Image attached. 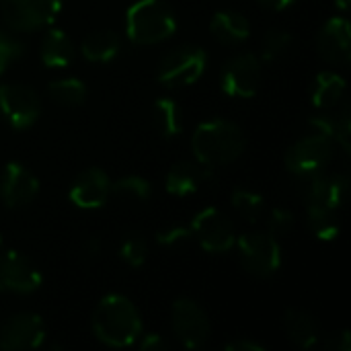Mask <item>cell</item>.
Instances as JSON below:
<instances>
[{"instance_id": "8992f818", "label": "cell", "mask_w": 351, "mask_h": 351, "mask_svg": "<svg viewBox=\"0 0 351 351\" xmlns=\"http://www.w3.org/2000/svg\"><path fill=\"white\" fill-rule=\"evenodd\" d=\"M62 0H0V12L12 31H37L56 21Z\"/></svg>"}, {"instance_id": "ab89813d", "label": "cell", "mask_w": 351, "mask_h": 351, "mask_svg": "<svg viewBox=\"0 0 351 351\" xmlns=\"http://www.w3.org/2000/svg\"><path fill=\"white\" fill-rule=\"evenodd\" d=\"M335 346V350L337 351H350L351 350V335L350 331H343L339 337H337V341L333 343Z\"/></svg>"}, {"instance_id": "52a82bcc", "label": "cell", "mask_w": 351, "mask_h": 351, "mask_svg": "<svg viewBox=\"0 0 351 351\" xmlns=\"http://www.w3.org/2000/svg\"><path fill=\"white\" fill-rule=\"evenodd\" d=\"M191 237L208 253H228L237 245V232L226 214L216 208H206L191 222Z\"/></svg>"}, {"instance_id": "3957f363", "label": "cell", "mask_w": 351, "mask_h": 351, "mask_svg": "<svg viewBox=\"0 0 351 351\" xmlns=\"http://www.w3.org/2000/svg\"><path fill=\"white\" fill-rule=\"evenodd\" d=\"M125 31L134 43L152 45L177 31V19L162 0H138L128 8Z\"/></svg>"}, {"instance_id": "f1b7e54d", "label": "cell", "mask_w": 351, "mask_h": 351, "mask_svg": "<svg viewBox=\"0 0 351 351\" xmlns=\"http://www.w3.org/2000/svg\"><path fill=\"white\" fill-rule=\"evenodd\" d=\"M150 183L144 177L138 175H128L115 183H111V193L130 199V202H146L150 197Z\"/></svg>"}, {"instance_id": "44dd1931", "label": "cell", "mask_w": 351, "mask_h": 351, "mask_svg": "<svg viewBox=\"0 0 351 351\" xmlns=\"http://www.w3.org/2000/svg\"><path fill=\"white\" fill-rule=\"evenodd\" d=\"M121 49V39L115 31L111 29H101V31H95L90 33L82 45H80V51L82 56L88 60V62H95V64H105V62H111Z\"/></svg>"}, {"instance_id": "60d3db41", "label": "cell", "mask_w": 351, "mask_h": 351, "mask_svg": "<svg viewBox=\"0 0 351 351\" xmlns=\"http://www.w3.org/2000/svg\"><path fill=\"white\" fill-rule=\"evenodd\" d=\"M350 2L351 0H335V4H337L341 10H348V8H350Z\"/></svg>"}, {"instance_id": "4fadbf2b", "label": "cell", "mask_w": 351, "mask_h": 351, "mask_svg": "<svg viewBox=\"0 0 351 351\" xmlns=\"http://www.w3.org/2000/svg\"><path fill=\"white\" fill-rule=\"evenodd\" d=\"M261 84V60L255 53H241L232 58L222 72V88L228 97L249 99Z\"/></svg>"}, {"instance_id": "9c48e42d", "label": "cell", "mask_w": 351, "mask_h": 351, "mask_svg": "<svg viewBox=\"0 0 351 351\" xmlns=\"http://www.w3.org/2000/svg\"><path fill=\"white\" fill-rule=\"evenodd\" d=\"M350 181L346 175H327L323 171L296 175V191L306 204H321L329 208H339L346 202Z\"/></svg>"}, {"instance_id": "d6986e66", "label": "cell", "mask_w": 351, "mask_h": 351, "mask_svg": "<svg viewBox=\"0 0 351 351\" xmlns=\"http://www.w3.org/2000/svg\"><path fill=\"white\" fill-rule=\"evenodd\" d=\"M210 31L220 43L237 45V43H243L249 39L251 25H249L247 16L237 10H220L212 16Z\"/></svg>"}, {"instance_id": "484cf974", "label": "cell", "mask_w": 351, "mask_h": 351, "mask_svg": "<svg viewBox=\"0 0 351 351\" xmlns=\"http://www.w3.org/2000/svg\"><path fill=\"white\" fill-rule=\"evenodd\" d=\"M49 97L60 105H82L86 99V86L78 78H62L49 84Z\"/></svg>"}, {"instance_id": "83f0119b", "label": "cell", "mask_w": 351, "mask_h": 351, "mask_svg": "<svg viewBox=\"0 0 351 351\" xmlns=\"http://www.w3.org/2000/svg\"><path fill=\"white\" fill-rule=\"evenodd\" d=\"M292 47V35L284 29H269L263 37V43H261V58L263 62L271 64V62H278L282 60Z\"/></svg>"}, {"instance_id": "ffe728a7", "label": "cell", "mask_w": 351, "mask_h": 351, "mask_svg": "<svg viewBox=\"0 0 351 351\" xmlns=\"http://www.w3.org/2000/svg\"><path fill=\"white\" fill-rule=\"evenodd\" d=\"M284 329L288 339L300 348V350H313L319 343V325L317 321L300 311V308H290L284 315Z\"/></svg>"}, {"instance_id": "e0dca14e", "label": "cell", "mask_w": 351, "mask_h": 351, "mask_svg": "<svg viewBox=\"0 0 351 351\" xmlns=\"http://www.w3.org/2000/svg\"><path fill=\"white\" fill-rule=\"evenodd\" d=\"M111 193V181L101 169H86L82 171L72 187H70V202L82 210H95L101 208Z\"/></svg>"}, {"instance_id": "74e56055", "label": "cell", "mask_w": 351, "mask_h": 351, "mask_svg": "<svg viewBox=\"0 0 351 351\" xmlns=\"http://www.w3.org/2000/svg\"><path fill=\"white\" fill-rule=\"evenodd\" d=\"M263 8H269V10H284L288 8L294 0H257Z\"/></svg>"}, {"instance_id": "8d00e7d4", "label": "cell", "mask_w": 351, "mask_h": 351, "mask_svg": "<svg viewBox=\"0 0 351 351\" xmlns=\"http://www.w3.org/2000/svg\"><path fill=\"white\" fill-rule=\"evenodd\" d=\"M226 351H265V348L251 339H234L226 343Z\"/></svg>"}, {"instance_id": "8fae6325", "label": "cell", "mask_w": 351, "mask_h": 351, "mask_svg": "<svg viewBox=\"0 0 351 351\" xmlns=\"http://www.w3.org/2000/svg\"><path fill=\"white\" fill-rule=\"evenodd\" d=\"M333 154V138L306 134L286 152V167L294 175L323 171Z\"/></svg>"}, {"instance_id": "f546056e", "label": "cell", "mask_w": 351, "mask_h": 351, "mask_svg": "<svg viewBox=\"0 0 351 351\" xmlns=\"http://www.w3.org/2000/svg\"><path fill=\"white\" fill-rule=\"evenodd\" d=\"M119 257L130 265V267H142L148 257V243L142 234H130L123 239L119 247Z\"/></svg>"}, {"instance_id": "ba28073f", "label": "cell", "mask_w": 351, "mask_h": 351, "mask_svg": "<svg viewBox=\"0 0 351 351\" xmlns=\"http://www.w3.org/2000/svg\"><path fill=\"white\" fill-rule=\"evenodd\" d=\"M171 327L175 337L187 350H197L208 341L210 319L206 311L191 298H179L171 306Z\"/></svg>"}, {"instance_id": "836d02e7", "label": "cell", "mask_w": 351, "mask_h": 351, "mask_svg": "<svg viewBox=\"0 0 351 351\" xmlns=\"http://www.w3.org/2000/svg\"><path fill=\"white\" fill-rule=\"evenodd\" d=\"M189 239H191V228H187V226H169L156 234V241L162 247H177Z\"/></svg>"}, {"instance_id": "d590c367", "label": "cell", "mask_w": 351, "mask_h": 351, "mask_svg": "<svg viewBox=\"0 0 351 351\" xmlns=\"http://www.w3.org/2000/svg\"><path fill=\"white\" fill-rule=\"evenodd\" d=\"M140 348L144 351H162L167 350V341L158 333H148L140 339Z\"/></svg>"}, {"instance_id": "ac0fdd59", "label": "cell", "mask_w": 351, "mask_h": 351, "mask_svg": "<svg viewBox=\"0 0 351 351\" xmlns=\"http://www.w3.org/2000/svg\"><path fill=\"white\" fill-rule=\"evenodd\" d=\"M212 177V167H206L202 162H177L171 167V171L167 173V181L165 187L171 195L177 197H187L191 193H195L199 189L202 183H206Z\"/></svg>"}, {"instance_id": "277c9868", "label": "cell", "mask_w": 351, "mask_h": 351, "mask_svg": "<svg viewBox=\"0 0 351 351\" xmlns=\"http://www.w3.org/2000/svg\"><path fill=\"white\" fill-rule=\"evenodd\" d=\"M239 257L243 267L257 276L269 278L282 265V249L278 237L269 232H247L239 239Z\"/></svg>"}, {"instance_id": "5bb4252c", "label": "cell", "mask_w": 351, "mask_h": 351, "mask_svg": "<svg viewBox=\"0 0 351 351\" xmlns=\"http://www.w3.org/2000/svg\"><path fill=\"white\" fill-rule=\"evenodd\" d=\"M43 278L39 269L16 251L0 253V292L31 294L39 290Z\"/></svg>"}, {"instance_id": "cb8c5ba5", "label": "cell", "mask_w": 351, "mask_h": 351, "mask_svg": "<svg viewBox=\"0 0 351 351\" xmlns=\"http://www.w3.org/2000/svg\"><path fill=\"white\" fill-rule=\"evenodd\" d=\"M308 226L319 241H335L339 237L337 210L321 204H308Z\"/></svg>"}, {"instance_id": "4dcf8cb0", "label": "cell", "mask_w": 351, "mask_h": 351, "mask_svg": "<svg viewBox=\"0 0 351 351\" xmlns=\"http://www.w3.org/2000/svg\"><path fill=\"white\" fill-rule=\"evenodd\" d=\"M296 224V216L292 214V210L288 208H274L269 212V218H267V228H269V234L274 237H284L288 234Z\"/></svg>"}, {"instance_id": "9a60e30c", "label": "cell", "mask_w": 351, "mask_h": 351, "mask_svg": "<svg viewBox=\"0 0 351 351\" xmlns=\"http://www.w3.org/2000/svg\"><path fill=\"white\" fill-rule=\"evenodd\" d=\"M39 193L37 177L21 162H8L0 175V197L8 208H23Z\"/></svg>"}, {"instance_id": "603a6c76", "label": "cell", "mask_w": 351, "mask_h": 351, "mask_svg": "<svg viewBox=\"0 0 351 351\" xmlns=\"http://www.w3.org/2000/svg\"><path fill=\"white\" fill-rule=\"evenodd\" d=\"M346 93V80L343 76L335 74V72H321L315 82H313V103L319 109H327L335 103H339V99Z\"/></svg>"}, {"instance_id": "5b68a950", "label": "cell", "mask_w": 351, "mask_h": 351, "mask_svg": "<svg viewBox=\"0 0 351 351\" xmlns=\"http://www.w3.org/2000/svg\"><path fill=\"white\" fill-rule=\"evenodd\" d=\"M206 70V51L197 45H181L171 49L158 64V80L171 88L189 86L202 78Z\"/></svg>"}, {"instance_id": "1f68e13d", "label": "cell", "mask_w": 351, "mask_h": 351, "mask_svg": "<svg viewBox=\"0 0 351 351\" xmlns=\"http://www.w3.org/2000/svg\"><path fill=\"white\" fill-rule=\"evenodd\" d=\"M21 53H23V45L12 35L0 29V76Z\"/></svg>"}, {"instance_id": "7c38bea8", "label": "cell", "mask_w": 351, "mask_h": 351, "mask_svg": "<svg viewBox=\"0 0 351 351\" xmlns=\"http://www.w3.org/2000/svg\"><path fill=\"white\" fill-rule=\"evenodd\" d=\"M45 339V325L39 315L16 313L0 327V348L8 351L35 350Z\"/></svg>"}, {"instance_id": "6da1fadb", "label": "cell", "mask_w": 351, "mask_h": 351, "mask_svg": "<svg viewBox=\"0 0 351 351\" xmlns=\"http://www.w3.org/2000/svg\"><path fill=\"white\" fill-rule=\"evenodd\" d=\"M93 333L109 348H130L142 335L140 313L130 298L109 294L93 313Z\"/></svg>"}, {"instance_id": "7402d4cb", "label": "cell", "mask_w": 351, "mask_h": 351, "mask_svg": "<svg viewBox=\"0 0 351 351\" xmlns=\"http://www.w3.org/2000/svg\"><path fill=\"white\" fill-rule=\"evenodd\" d=\"M41 60L47 68H66L74 60V43L60 29H49L41 41Z\"/></svg>"}, {"instance_id": "7a4b0ae2", "label": "cell", "mask_w": 351, "mask_h": 351, "mask_svg": "<svg viewBox=\"0 0 351 351\" xmlns=\"http://www.w3.org/2000/svg\"><path fill=\"white\" fill-rule=\"evenodd\" d=\"M191 148L197 162L214 169L239 160L245 154L247 136L228 119H210L193 132Z\"/></svg>"}, {"instance_id": "2e32d148", "label": "cell", "mask_w": 351, "mask_h": 351, "mask_svg": "<svg viewBox=\"0 0 351 351\" xmlns=\"http://www.w3.org/2000/svg\"><path fill=\"white\" fill-rule=\"evenodd\" d=\"M317 47L327 62L333 64H350L351 58V27L346 16L329 19L317 37Z\"/></svg>"}, {"instance_id": "30bf717a", "label": "cell", "mask_w": 351, "mask_h": 351, "mask_svg": "<svg viewBox=\"0 0 351 351\" xmlns=\"http://www.w3.org/2000/svg\"><path fill=\"white\" fill-rule=\"evenodd\" d=\"M0 113L12 128L27 130L37 121L41 113L39 95L29 86L2 84L0 86Z\"/></svg>"}, {"instance_id": "4316f807", "label": "cell", "mask_w": 351, "mask_h": 351, "mask_svg": "<svg viewBox=\"0 0 351 351\" xmlns=\"http://www.w3.org/2000/svg\"><path fill=\"white\" fill-rule=\"evenodd\" d=\"M230 202L232 208L247 220V222H257L265 210V199L263 195H259L257 191H249V189H234L230 193Z\"/></svg>"}, {"instance_id": "f35d334b", "label": "cell", "mask_w": 351, "mask_h": 351, "mask_svg": "<svg viewBox=\"0 0 351 351\" xmlns=\"http://www.w3.org/2000/svg\"><path fill=\"white\" fill-rule=\"evenodd\" d=\"M84 253H86L88 257H97V255L101 253V241H99V239H88V241L84 243Z\"/></svg>"}, {"instance_id": "e575fe53", "label": "cell", "mask_w": 351, "mask_h": 351, "mask_svg": "<svg viewBox=\"0 0 351 351\" xmlns=\"http://www.w3.org/2000/svg\"><path fill=\"white\" fill-rule=\"evenodd\" d=\"M333 128H335V119H331V117L321 115V117H311L308 119V134L333 138Z\"/></svg>"}, {"instance_id": "b9f144b4", "label": "cell", "mask_w": 351, "mask_h": 351, "mask_svg": "<svg viewBox=\"0 0 351 351\" xmlns=\"http://www.w3.org/2000/svg\"><path fill=\"white\" fill-rule=\"evenodd\" d=\"M0 245H2V237H0Z\"/></svg>"}, {"instance_id": "d4e9b609", "label": "cell", "mask_w": 351, "mask_h": 351, "mask_svg": "<svg viewBox=\"0 0 351 351\" xmlns=\"http://www.w3.org/2000/svg\"><path fill=\"white\" fill-rule=\"evenodd\" d=\"M154 123H156L160 136H165V138H175L177 134H181L183 119H181L179 105L169 97L156 99V103H154Z\"/></svg>"}, {"instance_id": "d6a6232c", "label": "cell", "mask_w": 351, "mask_h": 351, "mask_svg": "<svg viewBox=\"0 0 351 351\" xmlns=\"http://www.w3.org/2000/svg\"><path fill=\"white\" fill-rule=\"evenodd\" d=\"M333 138L346 152V156L351 152V115L350 109L346 107L339 117H335V128H333Z\"/></svg>"}]
</instances>
